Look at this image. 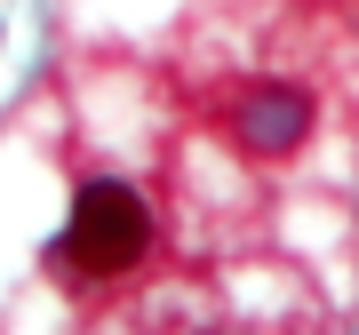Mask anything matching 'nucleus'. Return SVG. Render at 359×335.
<instances>
[{"mask_svg": "<svg viewBox=\"0 0 359 335\" xmlns=\"http://www.w3.org/2000/svg\"><path fill=\"white\" fill-rule=\"evenodd\" d=\"M311 128V96L304 88H264V96H248V112H240V136L256 144V152H287V144H304Z\"/></svg>", "mask_w": 359, "mask_h": 335, "instance_id": "nucleus-2", "label": "nucleus"}, {"mask_svg": "<svg viewBox=\"0 0 359 335\" xmlns=\"http://www.w3.org/2000/svg\"><path fill=\"white\" fill-rule=\"evenodd\" d=\"M144 247H152V216H144L136 192H120V184H88V192L72 200V232L56 256L80 264V271H128Z\"/></svg>", "mask_w": 359, "mask_h": 335, "instance_id": "nucleus-1", "label": "nucleus"}]
</instances>
